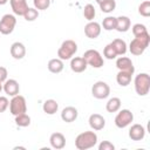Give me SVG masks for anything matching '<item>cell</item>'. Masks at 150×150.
<instances>
[{"mask_svg": "<svg viewBox=\"0 0 150 150\" xmlns=\"http://www.w3.org/2000/svg\"><path fill=\"white\" fill-rule=\"evenodd\" d=\"M97 144V135L94 131H84L76 136L75 146L79 150H87Z\"/></svg>", "mask_w": 150, "mask_h": 150, "instance_id": "6da1fadb", "label": "cell"}, {"mask_svg": "<svg viewBox=\"0 0 150 150\" xmlns=\"http://www.w3.org/2000/svg\"><path fill=\"white\" fill-rule=\"evenodd\" d=\"M149 43H150V34L149 33H144L139 36H135V39H132L129 45V52L135 56L142 55L144 53V50L148 48Z\"/></svg>", "mask_w": 150, "mask_h": 150, "instance_id": "7a4b0ae2", "label": "cell"}, {"mask_svg": "<svg viewBox=\"0 0 150 150\" xmlns=\"http://www.w3.org/2000/svg\"><path fill=\"white\" fill-rule=\"evenodd\" d=\"M135 91L139 96H145L150 90V76L148 73H139L134 80Z\"/></svg>", "mask_w": 150, "mask_h": 150, "instance_id": "3957f363", "label": "cell"}, {"mask_svg": "<svg viewBox=\"0 0 150 150\" xmlns=\"http://www.w3.org/2000/svg\"><path fill=\"white\" fill-rule=\"evenodd\" d=\"M77 52V43L74 40H64L57 49V56L62 61L70 60Z\"/></svg>", "mask_w": 150, "mask_h": 150, "instance_id": "277c9868", "label": "cell"}, {"mask_svg": "<svg viewBox=\"0 0 150 150\" xmlns=\"http://www.w3.org/2000/svg\"><path fill=\"white\" fill-rule=\"evenodd\" d=\"M9 112L13 116L27 112V102L22 95H15L9 101Z\"/></svg>", "mask_w": 150, "mask_h": 150, "instance_id": "5b68a950", "label": "cell"}, {"mask_svg": "<svg viewBox=\"0 0 150 150\" xmlns=\"http://www.w3.org/2000/svg\"><path fill=\"white\" fill-rule=\"evenodd\" d=\"M88 66H91L93 68H101L104 64V60L101 55V53L96 49H88L84 52L82 56Z\"/></svg>", "mask_w": 150, "mask_h": 150, "instance_id": "8992f818", "label": "cell"}, {"mask_svg": "<svg viewBox=\"0 0 150 150\" xmlns=\"http://www.w3.org/2000/svg\"><path fill=\"white\" fill-rule=\"evenodd\" d=\"M134 121V114L131 112V110L129 109H120L117 115L115 116V125L120 129H123V128H127L128 125L131 124V122Z\"/></svg>", "mask_w": 150, "mask_h": 150, "instance_id": "52a82bcc", "label": "cell"}, {"mask_svg": "<svg viewBox=\"0 0 150 150\" xmlns=\"http://www.w3.org/2000/svg\"><path fill=\"white\" fill-rule=\"evenodd\" d=\"M91 95L97 100H104L110 95V87L104 81H97L91 87Z\"/></svg>", "mask_w": 150, "mask_h": 150, "instance_id": "ba28073f", "label": "cell"}, {"mask_svg": "<svg viewBox=\"0 0 150 150\" xmlns=\"http://www.w3.org/2000/svg\"><path fill=\"white\" fill-rule=\"evenodd\" d=\"M16 26V18L14 14H5L0 19V33L4 35L11 34Z\"/></svg>", "mask_w": 150, "mask_h": 150, "instance_id": "9c48e42d", "label": "cell"}, {"mask_svg": "<svg viewBox=\"0 0 150 150\" xmlns=\"http://www.w3.org/2000/svg\"><path fill=\"white\" fill-rule=\"evenodd\" d=\"M101 25L96 21H89L86 26H84V34L87 38L89 39H96L100 36L101 34Z\"/></svg>", "mask_w": 150, "mask_h": 150, "instance_id": "30bf717a", "label": "cell"}, {"mask_svg": "<svg viewBox=\"0 0 150 150\" xmlns=\"http://www.w3.org/2000/svg\"><path fill=\"white\" fill-rule=\"evenodd\" d=\"M2 90L8 95V96H15L19 94L20 91V86H19V82L14 79H7L4 83H2Z\"/></svg>", "mask_w": 150, "mask_h": 150, "instance_id": "8fae6325", "label": "cell"}, {"mask_svg": "<svg viewBox=\"0 0 150 150\" xmlns=\"http://www.w3.org/2000/svg\"><path fill=\"white\" fill-rule=\"evenodd\" d=\"M116 67L118 70H123V71H129L131 74L135 73V67L134 63L131 61V59L127 57V56H120L116 60Z\"/></svg>", "mask_w": 150, "mask_h": 150, "instance_id": "7c38bea8", "label": "cell"}, {"mask_svg": "<svg viewBox=\"0 0 150 150\" xmlns=\"http://www.w3.org/2000/svg\"><path fill=\"white\" fill-rule=\"evenodd\" d=\"M89 127L95 130V131H98V130H102L104 127H105V120L102 115L100 114H91L89 116Z\"/></svg>", "mask_w": 150, "mask_h": 150, "instance_id": "4fadbf2b", "label": "cell"}, {"mask_svg": "<svg viewBox=\"0 0 150 150\" xmlns=\"http://www.w3.org/2000/svg\"><path fill=\"white\" fill-rule=\"evenodd\" d=\"M128 135L132 141H142L145 137V128L142 124H132L129 129Z\"/></svg>", "mask_w": 150, "mask_h": 150, "instance_id": "5bb4252c", "label": "cell"}, {"mask_svg": "<svg viewBox=\"0 0 150 150\" xmlns=\"http://www.w3.org/2000/svg\"><path fill=\"white\" fill-rule=\"evenodd\" d=\"M49 143L52 148L56 150H61L66 146V137L61 132H53L49 137Z\"/></svg>", "mask_w": 150, "mask_h": 150, "instance_id": "9a60e30c", "label": "cell"}, {"mask_svg": "<svg viewBox=\"0 0 150 150\" xmlns=\"http://www.w3.org/2000/svg\"><path fill=\"white\" fill-rule=\"evenodd\" d=\"M77 116H79L77 109H76L75 107H71V105L63 108L62 111H61V118H62V121L66 122V123H71V122H74V121L77 118Z\"/></svg>", "mask_w": 150, "mask_h": 150, "instance_id": "2e32d148", "label": "cell"}, {"mask_svg": "<svg viewBox=\"0 0 150 150\" xmlns=\"http://www.w3.org/2000/svg\"><path fill=\"white\" fill-rule=\"evenodd\" d=\"M11 55L15 60L23 59L25 55H26V47H25V45L22 42H19V41L12 43V46H11Z\"/></svg>", "mask_w": 150, "mask_h": 150, "instance_id": "e0dca14e", "label": "cell"}, {"mask_svg": "<svg viewBox=\"0 0 150 150\" xmlns=\"http://www.w3.org/2000/svg\"><path fill=\"white\" fill-rule=\"evenodd\" d=\"M88 64L86 62V60L82 56H75L71 57L70 60V69L74 73H83L87 69Z\"/></svg>", "mask_w": 150, "mask_h": 150, "instance_id": "ac0fdd59", "label": "cell"}, {"mask_svg": "<svg viewBox=\"0 0 150 150\" xmlns=\"http://www.w3.org/2000/svg\"><path fill=\"white\" fill-rule=\"evenodd\" d=\"M9 4H11L13 13L15 15H19V16L20 15L22 16L28 8L27 0H9Z\"/></svg>", "mask_w": 150, "mask_h": 150, "instance_id": "d6986e66", "label": "cell"}, {"mask_svg": "<svg viewBox=\"0 0 150 150\" xmlns=\"http://www.w3.org/2000/svg\"><path fill=\"white\" fill-rule=\"evenodd\" d=\"M130 26H131V21H130V19H129L128 16L121 15V16L116 18V28H115V29H116L117 32H120V33H125V32L129 30Z\"/></svg>", "mask_w": 150, "mask_h": 150, "instance_id": "ffe728a7", "label": "cell"}, {"mask_svg": "<svg viewBox=\"0 0 150 150\" xmlns=\"http://www.w3.org/2000/svg\"><path fill=\"white\" fill-rule=\"evenodd\" d=\"M47 67H48V70L50 71V73H53V74H59V73H61L62 70H63V61L61 60V59H59V57H55V59H50L49 61H48V64H47Z\"/></svg>", "mask_w": 150, "mask_h": 150, "instance_id": "44dd1931", "label": "cell"}, {"mask_svg": "<svg viewBox=\"0 0 150 150\" xmlns=\"http://www.w3.org/2000/svg\"><path fill=\"white\" fill-rule=\"evenodd\" d=\"M134 74L129 73V71H123V70H118L117 75H116V82L121 86V87H127L130 84L131 82V77Z\"/></svg>", "mask_w": 150, "mask_h": 150, "instance_id": "7402d4cb", "label": "cell"}, {"mask_svg": "<svg viewBox=\"0 0 150 150\" xmlns=\"http://www.w3.org/2000/svg\"><path fill=\"white\" fill-rule=\"evenodd\" d=\"M42 110L47 115H54L59 110V103L55 100H53V98L46 100L43 102V104H42Z\"/></svg>", "mask_w": 150, "mask_h": 150, "instance_id": "603a6c76", "label": "cell"}, {"mask_svg": "<svg viewBox=\"0 0 150 150\" xmlns=\"http://www.w3.org/2000/svg\"><path fill=\"white\" fill-rule=\"evenodd\" d=\"M110 43H111V46L114 47V49H115L117 56H118V55H124V54L127 53V50H128V46H127L125 41L122 40V39H115V40H112V42H110Z\"/></svg>", "mask_w": 150, "mask_h": 150, "instance_id": "cb8c5ba5", "label": "cell"}, {"mask_svg": "<svg viewBox=\"0 0 150 150\" xmlns=\"http://www.w3.org/2000/svg\"><path fill=\"white\" fill-rule=\"evenodd\" d=\"M121 98L120 97H111L105 103V109L108 112H117L121 109Z\"/></svg>", "mask_w": 150, "mask_h": 150, "instance_id": "d4e9b609", "label": "cell"}, {"mask_svg": "<svg viewBox=\"0 0 150 150\" xmlns=\"http://www.w3.org/2000/svg\"><path fill=\"white\" fill-rule=\"evenodd\" d=\"M15 117V124L18 125V127H21V128H26V127H28L29 124H30V116L28 115V114H26V112H23V114H20V115H16V116H14Z\"/></svg>", "mask_w": 150, "mask_h": 150, "instance_id": "484cf974", "label": "cell"}, {"mask_svg": "<svg viewBox=\"0 0 150 150\" xmlns=\"http://www.w3.org/2000/svg\"><path fill=\"white\" fill-rule=\"evenodd\" d=\"M98 5H100V9L103 13H111L116 8V1L115 0H104L103 2H101Z\"/></svg>", "mask_w": 150, "mask_h": 150, "instance_id": "4316f807", "label": "cell"}, {"mask_svg": "<svg viewBox=\"0 0 150 150\" xmlns=\"http://www.w3.org/2000/svg\"><path fill=\"white\" fill-rule=\"evenodd\" d=\"M95 15H96V11H95L94 5L87 4L84 6V8H83V16H84V19L88 20V21H93Z\"/></svg>", "mask_w": 150, "mask_h": 150, "instance_id": "83f0119b", "label": "cell"}, {"mask_svg": "<svg viewBox=\"0 0 150 150\" xmlns=\"http://www.w3.org/2000/svg\"><path fill=\"white\" fill-rule=\"evenodd\" d=\"M102 27L105 30H112L116 28V18L115 16H107L102 21Z\"/></svg>", "mask_w": 150, "mask_h": 150, "instance_id": "f1b7e54d", "label": "cell"}, {"mask_svg": "<svg viewBox=\"0 0 150 150\" xmlns=\"http://www.w3.org/2000/svg\"><path fill=\"white\" fill-rule=\"evenodd\" d=\"M22 16L25 18L26 21H34L39 16V11L36 8H34V7H28Z\"/></svg>", "mask_w": 150, "mask_h": 150, "instance_id": "f546056e", "label": "cell"}, {"mask_svg": "<svg viewBox=\"0 0 150 150\" xmlns=\"http://www.w3.org/2000/svg\"><path fill=\"white\" fill-rule=\"evenodd\" d=\"M138 13L144 18L150 16V0H145L138 6Z\"/></svg>", "mask_w": 150, "mask_h": 150, "instance_id": "4dcf8cb0", "label": "cell"}, {"mask_svg": "<svg viewBox=\"0 0 150 150\" xmlns=\"http://www.w3.org/2000/svg\"><path fill=\"white\" fill-rule=\"evenodd\" d=\"M103 56H104L105 59H108V60H114V59H116L117 54H116L114 47L111 46V43H108V45L104 47V49H103Z\"/></svg>", "mask_w": 150, "mask_h": 150, "instance_id": "1f68e13d", "label": "cell"}, {"mask_svg": "<svg viewBox=\"0 0 150 150\" xmlns=\"http://www.w3.org/2000/svg\"><path fill=\"white\" fill-rule=\"evenodd\" d=\"M33 5L38 11H46L50 6V0H33Z\"/></svg>", "mask_w": 150, "mask_h": 150, "instance_id": "d6a6232c", "label": "cell"}, {"mask_svg": "<svg viewBox=\"0 0 150 150\" xmlns=\"http://www.w3.org/2000/svg\"><path fill=\"white\" fill-rule=\"evenodd\" d=\"M131 29H132V34L135 36H139L144 33H148V29H146L145 25H143V23H135L131 27Z\"/></svg>", "mask_w": 150, "mask_h": 150, "instance_id": "836d02e7", "label": "cell"}, {"mask_svg": "<svg viewBox=\"0 0 150 150\" xmlns=\"http://www.w3.org/2000/svg\"><path fill=\"white\" fill-rule=\"evenodd\" d=\"M115 145L109 141H102L98 144V150H114Z\"/></svg>", "mask_w": 150, "mask_h": 150, "instance_id": "e575fe53", "label": "cell"}, {"mask_svg": "<svg viewBox=\"0 0 150 150\" xmlns=\"http://www.w3.org/2000/svg\"><path fill=\"white\" fill-rule=\"evenodd\" d=\"M9 107V101L6 96H0V112H4Z\"/></svg>", "mask_w": 150, "mask_h": 150, "instance_id": "d590c367", "label": "cell"}, {"mask_svg": "<svg viewBox=\"0 0 150 150\" xmlns=\"http://www.w3.org/2000/svg\"><path fill=\"white\" fill-rule=\"evenodd\" d=\"M7 76H8V71L5 67L0 66V82L4 83L6 80H7Z\"/></svg>", "mask_w": 150, "mask_h": 150, "instance_id": "8d00e7d4", "label": "cell"}, {"mask_svg": "<svg viewBox=\"0 0 150 150\" xmlns=\"http://www.w3.org/2000/svg\"><path fill=\"white\" fill-rule=\"evenodd\" d=\"M7 1H8V0H0V6L6 5V4H7Z\"/></svg>", "mask_w": 150, "mask_h": 150, "instance_id": "74e56055", "label": "cell"}, {"mask_svg": "<svg viewBox=\"0 0 150 150\" xmlns=\"http://www.w3.org/2000/svg\"><path fill=\"white\" fill-rule=\"evenodd\" d=\"M95 1H96V2H97V4H101V2H103V1H104V0H95Z\"/></svg>", "mask_w": 150, "mask_h": 150, "instance_id": "f35d334b", "label": "cell"}, {"mask_svg": "<svg viewBox=\"0 0 150 150\" xmlns=\"http://www.w3.org/2000/svg\"><path fill=\"white\" fill-rule=\"evenodd\" d=\"M1 90H2V83L0 82V93H1Z\"/></svg>", "mask_w": 150, "mask_h": 150, "instance_id": "ab89813d", "label": "cell"}]
</instances>
